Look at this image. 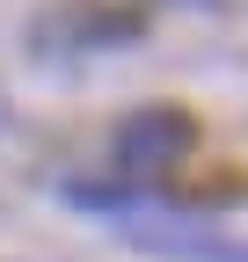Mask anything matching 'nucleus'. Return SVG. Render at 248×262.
Instances as JSON below:
<instances>
[{
    "mask_svg": "<svg viewBox=\"0 0 248 262\" xmlns=\"http://www.w3.org/2000/svg\"><path fill=\"white\" fill-rule=\"evenodd\" d=\"M190 146H197V124H190V110H175V102L132 110V117L117 124V139H110V153H117L124 175H168Z\"/></svg>",
    "mask_w": 248,
    "mask_h": 262,
    "instance_id": "nucleus-1",
    "label": "nucleus"
},
{
    "mask_svg": "<svg viewBox=\"0 0 248 262\" xmlns=\"http://www.w3.org/2000/svg\"><path fill=\"white\" fill-rule=\"evenodd\" d=\"M124 241L146 248V255H168V262H248V241L219 233L204 219H168V211H132Z\"/></svg>",
    "mask_w": 248,
    "mask_h": 262,
    "instance_id": "nucleus-2",
    "label": "nucleus"
}]
</instances>
